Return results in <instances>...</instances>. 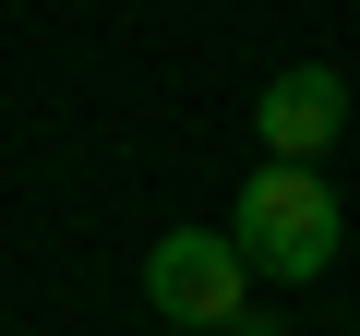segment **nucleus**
<instances>
[{
    "label": "nucleus",
    "instance_id": "nucleus-1",
    "mask_svg": "<svg viewBox=\"0 0 360 336\" xmlns=\"http://www.w3.org/2000/svg\"><path fill=\"white\" fill-rule=\"evenodd\" d=\"M240 252H252V276H276V288H312L324 264H336V193L312 181V156H264L252 181H240V228H229Z\"/></svg>",
    "mask_w": 360,
    "mask_h": 336
},
{
    "label": "nucleus",
    "instance_id": "nucleus-2",
    "mask_svg": "<svg viewBox=\"0 0 360 336\" xmlns=\"http://www.w3.org/2000/svg\"><path fill=\"white\" fill-rule=\"evenodd\" d=\"M240 288H252V252H240L229 228H156V252H144V300H156L168 324H229Z\"/></svg>",
    "mask_w": 360,
    "mask_h": 336
},
{
    "label": "nucleus",
    "instance_id": "nucleus-3",
    "mask_svg": "<svg viewBox=\"0 0 360 336\" xmlns=\"http://www.w3.org/2000/svg\"><path fill=\"white\" fill-rule=\"evenodd\" d=\"M348 108H360V96H348V84H336L324 60H300V72H276V84H264V108H252V132H264V156H324Z\"/></svg>",
    "mask_w": 360,
    "mask_h": 336
},
{
    "label": "nucleus",
    "instance_id": "nucleus-4",
    "mask_svg": "<svg viewBox=\"0 0 360 336\" xmlns=\"http://www.w3.org/2000/svg\"><path fill=\"white\" fill-rule=\"evenodd\" d=\"M229 336H288V324L276 312H229Z\"/></svg>",
    "mask_w": 360,
    "mask_h": 336
}]
</instances>
